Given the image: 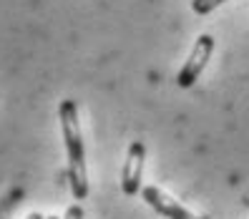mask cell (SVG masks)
Masks as SVG:
<instances>
[{"label": "cell", "mask_w": 249, "mask_h": 219, "mask_svg": "<svg viewBox=\"0 0 249 219\" xmlns=\"http://www.w3.org/2000/svg\"><path fill=\"white\" fill-rule=\"evenodd\" d=\"M58 119H61V136H63L66 156H68L66 177H68V184H71V194L76 201H83L89 197V171H86V146H83L76 101L73 98L61 101V106H58Z\"/></svg>", "instance_id": "6da1fadb"}, {"label": "cell", "mask_w": 249, "mask_h": 219, "mask_svg": "<svg viewBox=\"0 0 249 219\" xmlns=\"http://www.w3.org/2000/svg\"><path fill=\"white\" fill-rule=\"evenodd\" d=\"M86 214H83V207L81 204H71V207L66 209V214H63V219H83Z\"/></svg>", "instance_id": "8992f818"}, {"label": "cell", "mask_w": 249, "mask_h": 219, "mask_svg": "<svg viewBox=\"0 0 249 219\" xmlns=\"http://www.w3.org/2000/svg\"><path fill=\"white\" fill-rule=\"evenodd\" d=\"M25 219H48V217H43V214H38V212H31Z\"/></svg>", "instance_id": "52a82bcc"}, {"label": "cell", "mask_w": 249, "mask_h": 219, "mask_svg": "<svg viewBox=\"0 0 249 219\" xmlns=\"http://www.w3.org/2000/svg\"><path fill=\"white\" fill-rule=\"evenodd\" d=\"M222 3H227V0H192V10L196 16H209V13L216 10Z\"/></svg>", "instance_id": "5b68a950"}, {"label": "cell", "mask_w": 249, "mask_h": 219, "mask_svg": "<svg viewBox=\"0 0 249 219\" xmlns=\"http://www.w3.org/2000/svg\"><path fill=\"white\" fill-rule=\"evenodd\" d=\"M212 53H214V38H212L209 33H201V36L196 38V43H194L192 53H189L186 63H184V66H181V71L177 73V83H179V89H192V86L199 81L201 71L207 68Z\"/></svg>", "instance_id": "7a4b0ae2"}, {"label": "cell", "mask_w": 249, "mask_h": 219, "mask_svg": "<svg viewBox=\"0 0 249 219\" xmlns=\"http://www.w3.org/2000/svg\"><path fill=\"white\" fill-rule=\"evenodd\" d=\"M143 162H146V144L131 141L124 166H121V192L126 197H136L141 192V177H143Z\"/></svg>", "instance_id": "3957f363"}, {"label": "cell", "mask_w": 249, "mask_h": 219, "mask_svg": "<svg viewBox=\"0 0 249 219\" xmlns=\"http://www.w3.org/2000/svg\"><path fill=\"white\" fill-rule=\"evenodd\" d=\"M48 219H58V217H48Z\"/></svg>", "instance_id": "ba28073f"}, {"label": "cell", "mask_w": 249, "mask_h": 219, "mask_svg": "<svg viewBox=\"0 0 249 219\" xmlns=\"http://www.w3.org/2000/svg\"><path fill=\"white\" fill-rule=\"evenodd\" d=\"M141 197L156 214H161L164 219H207V217L194 214L192 209H186L181 201H177L171 194H166L164 189H159V186H143Z\"/></svg>", "instance_id": "277c9868"}]
</instances>
